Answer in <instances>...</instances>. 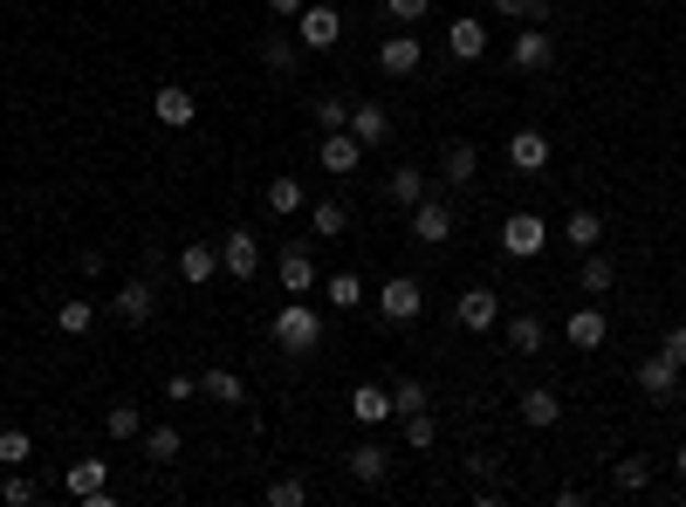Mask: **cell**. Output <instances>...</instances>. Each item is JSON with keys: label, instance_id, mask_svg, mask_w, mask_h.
<instances>
[{"label": "cell", "instance_id": "cell-40", "mask_svg": "<svg viewBox=\"0 0 686 507\" xmlns=\"http://www.w3.org/2000/svg\"><path fill=\"white\" fill-rule=\"evenodd\" d=\"M646 487H652V460H639V452L618 460V494H646Z\"/></svg>", "mask_w": 686, "mask_h": 507}, {"label": "cell", "instance_id": "cell-6", "mask_svg": "<svg viewBox=\"0 0 686 507\" xmlns=\"http://www.w3.org/2000/svg\"><path fill=\"white\" fill-rule=\"evenodd\" d=\"M111 309H117V322L124 329H144L151 316H159V282H144V274H131L117 295H111Z\"/></svg>", "mask_w": 686, "mask_h": 507}, {"label": "cell", "instance_id": "cell-2", "mask_svg": "<svg viewBox=\"0 0 686 507\" xmlns=\"http://www.w3.org/2000/svg\"><path fill=\"white\" fill-rule=\"evenodd\" d=\"M371 302H377V316H385V322L398 329V322H419L426 288H419V274H392L385 288H371Z\"/></svg>", "mask_w": 686, "mask_h": 507}, {"label": "cell", "instance_id": "cell-20", "mask_svg": "<svg viewBox=\"0 0 686 507\" xmlns=\"http://www.w3.org/2000/svg\"><path fill=\"white\" fill-rule=\"evenodd\" d=\"M639 391H646V398H659V404H666V398L679 391V364L666 357V350H652V357L639 364Z\"/></svg>", "mask_w": 686, "mask_h": 507}, {"label": "cell", "instance_id": "cell-16", "mask_svg": "<svg viewBox=\"0 0 686 507\" xmlns=\"http://www.w3.org/2000/svg\"><path fill=\"white\" fill-rule=\"evenodd\" d=\"M350 138H358L364 151H377V144L392 138V110L371 104V96H364V104H350Z\"/></svg>", "mask_w": 686, "mask_h": 507}, {"label": "cell", "instance_id": "cell-25", "mask_svg": "<svg viewBox=\"0 0 686 507\" xmlns=\"http://www.w3.org/2000/svg\"><path fill=\"white\" fill-rule=\"evenodd\" d=\"M426 192H433V186H426V172H419V165H398L392 179H385V199H392L398 213H412V207H419Z\"/></svg>", "mask_w": 686, "mask_h": 507}, {"label": "cell", "instance_id": "cell-50", "mask_svg": "<svg viewBox=\"0 0 686 507\" xmlns=\"http://www.w3.org/2000/svg\"><path fill=\"white\" fill-rule=\"evenodd\" d=\"M673 473H679V480H686V439H679V452H673Z\"/></svg>", "mask_w": 686, "mask_h": 507}, {"label": "cell", "instance_id": "cell-18", "mask_svg": "<svg viewBox=\"0 0 686 507\" xmlns=\"http://www.w3.org/2000/svg\"><path fill=\"white\" fill-rule=\"evenodd\" d=\"M515 404H522V425H536V433H549V425H563V398H556L549 385H528Z\"/></svg>", "mask_w": 686, "mask_h": 507}, {"label": "cell", "instance_id": "cell-23", "mask_svg": "<svg viewBox=\"0 0 686 507\" xmlns=\"http://www.w3.org/2000/svg\"><path fill=\"white\" fill-rule=\"evenodd\" d=\"M350 418L358 425H392V385H358L350 391Z\"/></svg>", "mask_w": 686, "mask_h": 507}, {"label": "cell", "instance_id": "cell-32", "mask_svg": "<svg viewBox=\"0 0 686 507\" xmlns=\"http://www.w3.org/2000/svg\"><path fill=\"white\" fill-rule=\"evenodd\" d=\"M604 240V213H591V207H577L570 220H563V247H577V254H591Z\"/></svg>", "mask_w": 686, "mask_h": 507}, {"label": "cell", "instance_id": "cell-30", "mask_svg": "<svg viewBox=\"0 0 686 507\" xmlns=\"http://www.w3.org/2000/svg\"><path fill=\"white\" fill-rule=\"evenodd\" d=\"M440 172H446V186H474V172H480V151H474L467 138H453V144L440 151Z\"/></svg>", "mask_w": 686, "mask_h": 507}, {"label": "cell", "instance_id": "cell-17", "mask_svg": "<svg viewBox=\"0 0 686 507\" xmlns=\"http://www.w3.org/2000/svg\"><path fill=\"white\" fill-rule=\"evenodd\" d=\"M213 274H220V247H213V240H186V247H179V282H186V288H207Z\"/></svg>", "mask_w": 686, "mask_h": 507}, {"label": "cell", "instance_id": "cell-45", "mask_svg": "<svg viewBox=\"0 0 686 507\" xmlns=\"http://www.w3.org/2000/svg\"><path fill=\"white\" fill-rule=\"evenodd\" d=\"M467 473L480 480V487H501V460L495 452H467Z\"/></svg>", "mask_w": 686, "mask_h": 507}, {"label": "cell", "instance_id": "cell-41", "mask_svg": "<svg viewBox=\"0 0 686 507\" xmlns=\"http://www.w3.org/2000/svg\"><path fill=\"white\" fill-rule=\"evenodd\" d=\"M501 21H549V0H488Z\"/></svg>", "mask_w": 686, "mask_h": 507}, {"label": "cell", "instance_id": "cell-51", "mask_svg": "<svg viewBox=\"0 0 686 507\" xmlns=\"http://www.w3.org/2000/svg\"><path fill=\"white\" fill-rule=\"evenodd\" d=\"M679 391H686V370H679Z\"/></svg>", "mask_w": 686, "mask_h": 507}, {"label": "cell", "instance_id": "cell-22", "mask_svg": "<svg viewBox=\"0 0 686 507\" xmlns=\"http://www.w3.org/2000/svg\"><path fill=\"white\" fill-rule=\"evenodd\" d=\"M275 274H282V295H310V288H316V261H310V247H282Z\"/></svg>", "mask_w": 686, "mask_h": 507}, {"label": "cell", "instance_id": "cell-31", "mask_svg": "<svg viewBox=\"0 0 686 507\" xmlns=\"http://www.w3.org/2000/svg\"><path fill=\"white\" fill-rule=\"evenodd\" d=\"M344 226H350V199L329 192V199H316V207H310V234H316V240H337Z\"/></svg>", "mask_w": 686, "mask_h": 507}, {"label": "cell", "instance_id": "cell-21", "mask_svg": "<svg viewBox=\"0 0 686 507\" xmlns=\"http://www.w3.org/2000/svg\"><path fill=\"white\" fill-rule=\"evenodd\" d=\"M508 350H515V357H543V350H549V322L543 316H508Z\"/></svg>", "mask_w": 686, "mask_h": 507}, {"label": "cell", "instance_id": "cell-46", "mask_svg": "<svg viewBox=\"0 0 686 507\" xmlns=\"http://www.w3.org/2000/svg\"><path fill=\"white\" fill-rule=\"evenodd\" d=\"M199 398V377H165V404H193Z\"/></svg>", "mask_w": 686, "mask_h": 507}, {"label": "cell", "instance_id": "cell-24", "mask_svg": "<svg viewBox=\"0 0 686 507\" xmlns=\"http://www.w3.org/2000/svg\"><path fill=\"white\" fill-rule=\"evenodd\" d=\"M508 165L515 172H543L549 165V138L543 131H508Z\"/></svg>", "mask_w": 686, "mask_h": 507}, {"label": "cell", "instance_id": "cell-8", "mask_svg": "<svg viewBox=\"0 0 686 507\" xmlns=\"http://www.w3.org/2000/svg\"><path fill=\"white\" fill-rule=\"evenodd\" d=\"M412 240H419V247L453 240V199H440V192L419 199V207H412Z\"/></svg>", "mask_w": 686, "mask_h": 507}, {"label": "cell", "instance_id": "cell-33", "mask_svg": "<svg viewBox=\"0 0 686 507\" xmlns=\"http://www.w3.org/2000/svg\"><path fill=\"white\" fill-rule=\"evenodd\" d=\"M56 329H62V337H90V329H96V302L90 295H69L62 309H56Z\"/></svg>", "mask_w": 686, "mask_h": 507}, {"label": "cell", "instance_id": "cell-43", "mask_svg": "<svg viewBox=\"0 0 686 507\" xmlns=\"http://www.w3.org/2000/svg\"><path fill=\"white\" fill-rule=\"evenodd\" d=\"M316 123H323V131H344V123H350V104H344L337 90H323V96H316Z\"/></svg>", "mask_w": 686, "mask_h": 507}, {"label": "cell", "instance_id": "cell-5", "mask_svg": "<svg viewBox=\"0 0 686 507\" xmlns=\"http://www.w3.org/2000/svg\"><path fill=\"white\" fill-rule=\"evenodd\" d=\"M556 62V35H549V21H528V28L515 35V48H508V69H522V75H536Z\"/></svg>", "mask_w": 686, "mask_h": 507}, {"label": "cell", "instance_id": "cell-37", "mask_svg": "<svg viewBox=\"0 0 686 507\" xmlns=\"http://www.w3.org/2000/svg\"><path fill=\"white\" fill-rule=\"evenodd\" d=\"M426 404H433V398H426L419 377H398V385H392V418H412V412H426Z\"/></svg>", "mask_w": 686, "mask_h": 507}, {"label": "cell", "instance_id": "cell-11", "mask_svg": "<svg viewBox=\"0 0 686 507\" xmlns=\"http://www.w3.org/2000/svg\"><path fill=\"white\" fill-rule=\"evenodd\" d=\"M69 500H90V507H111V460H75L69 467Z\"/></svg>", "mask_w": 686, "mask_h": 507}, {"label": "cell", "instance_id": "cell-4", "mask_svg": "<svg viewBox=\"0 0 686 507\" xmlns=\"http://www.w3.org/2000/svg\"><path fill=\"white\" fill-rule=\"evenodd\" d=\"M295 42L316 48V56H323V48H337V42H344V14L329 8V0H310V8L295 14Z\"/></svg>", "mask_w": 686, "mask_h": 507}, {"label": "cell", "instance_id": "cell-42", "mask_svg": "<svg viewBox=\"0 0 686 507\" xmlns=\"http://www.w3.org/2000/svg\"><path fill=\"white\" fill-rule=\"evenodd\" d=\"M433 439H440V418H433V412H412V418H405V446H412V452H426Z\"/></svg>", "mask_w": 686, "mask_h": 507}, {"label": "cell", "instance_id": "cell-15", "mask_svg": "<svg viewBox=\"0 0 686 507\" xmlns=\"http://www.w3.org/2000/svg\"><path fill=\"white\" fill-rule=\"evenodd\" d=\"M604 337H612V322H604L597 302H583L577 316H563V343H570V350H597Z\"/></svg>", "mask_w": 686, "mask_h": 507}, {"label": "cell", "instance_id": "cell-9", "mask_svg": "<svg viewBox=\"0 0 686 507\" xmlns=\"http://www.w3.org/2000/svg\"><path fill=\"white\" fill-rule=\"evenodd\" d=\"M316 165L329 172V179H350V172L364 165V144L350 138V123H344V131H323V144H316Z\"/></svg>", "mask_w": 686, "mask_h": 507}, {"label": "cell", "instance_id": "cell-38", "mask_svg": "<svg viewBox=\"0 0 686 507\" xmlns=\"http://www.w3.org/2000/svg\"><path fill=\"white\" fill-rule=\"evenodd\" d=\"M35 460V439L21 425H0V467H28Z\"/></svg>", "mask_w": 686, "mask_h": 507}, {"label": "cell", "instance_id": "cell-39", "mask_svg": "<svg viewBox=\"0 0 686 507\" xmlns=\"http://www.w3.org/2000/svg\"><path fill=\"white\" fill-rule=\"evenodd\" d=\"M35 494H42L35 480L21 473V467H8V480H0V500H8V507H35Z\"/></svg>", "mask_w": 686, "mask_h": 507}, {"label": "cell", "instance_id": "cell-10", "mask_svg": "<svg viewBox=\"0 0 686 507\" xmlns=\"http://www.w3.org/2000/svg\"><path fill=\"white\" fill-rule=\"evenodd\" d=\"M392 460H398V452H385L377 439H364V446L344 452V473L358 480V487H385V480H392Z\"/></svg>", "mask_w": 686, "mask_h": 507}, {"label": "cell", "instance_id": "cell-49", "mask_svg": "<svg viewBox=\"0 0 686 507\" xmlns=\"http://www.w3.org/2000/svg\"><path fill=\"white\" fill-rule=\"evenodd\" d=\"M268 8H275V14H282V21H295L302 8H310V0H268Z\"/></svg>", "mask_w": 686, "mask_h": 507}, {"label": "cell", "instance_id": "cell-1", "mask_svg": "<svg viewBox=\"0 0 686 507\" xmlns=\"http://www.w3.org/2000/svg\"><path fill=\"white\" fill-rule=\"evenodd\" d=\"M268 329H275V343H282L289 357H310V350L323 343V316H316L302 295H289L282 309H275V322H268Z\"/></svg>", "mask_w": 686, "mask_h": 507}, {"label": "cell", "instance_id": "cell-44", "mask_svg": "<svg viewBox=\"0 0 686 507\" xmlns=\"http://www.w3.org/2000/svg\"><path fill=\"white\" fill-rule=\"evenodd\" d=\"M268 500L275 507H302V500H310V487H302L295 473H282V480H268Z\"/></svg>", "mask_w": 686, "mask_h": 507}, {"label": "cell", "instance_id": "cell-7", "mask_svg": "<svg viewBox=\"0 0 686 507\" xmlns=\"http://www.w3.org/2000/svg\"><path fill=\"white\" fill-rule=\"evenodd\" d=\"M220 274H234V282H254V274H261V234L234 226V234L220 240Z\"/></svg>", "mask_w": 686, "mask_h": 507}, {"label": "cell", "instance_id": "cell-47", "mask_svg": "<svg viewBox=\"0 0 686 507\" xmlns=\"http://www.w3.org/2000/svg\"><path fill=\"white\" fill-rule=\"evenodd\" d=\"M426 8H433V0H385L392 21H426Z\"/></svg>", "mask_w": 686, "mask_h": 507}, {"label": "cell", "instance_id": "cell-26", "mask_svg": "<svg viewBox=\"0 0 686 507\" xmlns=\"http://www.w3.org/2000/svg\"><path fill=\"white\" fill-rule=\"evenodd\" d=\"M261 199H268V213H275V220H289V213L310 207V186H302L295 172H282V179H268V192H261Z\"/></svg>", "mask_w": 686, "mask_h": 507}, {"label": "cell", "instance_id": "cell-3", "mask_svg": "<svg viewBox=\"0 0 686 507\" xmlns=\"http://www.w3.org/2000/svg\"><path fill=\"white\" fill-rule=\"evenodd\" d=\"M543 247H549V220L543 213H508L501 220V254L508 261H536Z\"/></svg>", "mask_w": 686, "mask_h": 507}, {"label": "cell", "instance_id": "cell-29", "mask_svg": "<svg viewBox=\"0 0 686 507\" xmlns=\"http://www.w3.org/2000/svg\"><path fill=\"white\" fill-rule=\"evenodd\" d=\"M261 62H268L275 75H295V62H302V42H295L289 28H268V35H261Z\"/></svg>", "mask_w": 686, "mask_h": 507}, {"label": "cell", "instance_id": "cell-35", "mask_svg": "<svg viewBox=\"0 0 686 507\" xmlns=\"http://www.w3.org/2000/svg\"><path fill=\"white\" fill-rule=\"evenodd\" d=\"M104 433H111V439H144V412H138L131 398L111 404V412H104Z\"/></svg>", "mask_w": 686, "mask_h": 507}, {"label": "cell", "instance_id": "cell-28", "mask_svg": "<svg viewBox=\"0 0 686 507\" xmlns=\"http://www.w3.org/2000/svg\"><path fill=\"white\" fill-rule=\"evenodd\" d=\"M323 302L350 316V309H364V302H371V288H364V274H350V268H344V274H329V282H323Z\"/></svg>", "mask_w": 686, "mask_h": 507}, {"label": "cell", "instance_id": "cell-36", "mask_svg": "<svg viewBox=\"0 0 686 507\" xmlns=\"http://www.w3.org/2000/svg\"><path fill=\"white\" fill-rule=\"evenodd\" d=\"M199 391H207L213 404H241V398H247V385H241V377H234V370H220V364H213L207 377H199Z\"/></svg>", "mask_w": 686, "mask_h": 507}, {"label": "cell", "instance_id": "cell-19", "mask_svg": "<svg viewBox=\"0 0 686 507\" xmlns=\"http://www.w3.org/2000/svg\"><path fill=\"white\" fill-rule=\"evenodd\" d=\"M446 56L453 62H480V56H488V21H453V28H446Z\"/></svg>", "mask_w": 686, "mask_h": 507}, {"label": "cell", "instance_id": "cell-34", "mask_svg": "<svg viewBox=\"0 0 686 507\" xmlns=\"http://www.w3.org/2000/svg\"><path fill=\"white\" fill-rule=\"evenodd\" d=\"M144 460H151V467H172V460H179V425H144Z\"/></svg>", "mask_w": 686, "mask_h": 507}, {"label": "cell", "instance_id": "cell-27", "mask_svg": "<svg viewBox=\"0 0 686 507\" xmlns=\"http://www.w3.org/2000/svg\"><path fill=\"white\" fill-rule=\"evenodd\" d=\"M577 288H583V295H612V288H618V261L591 247V254H583V268H577Z\"/></svg>", "mask_w": 686, "mask_h": 507}, {"label": "cell", "instance_id": "cell-12", "mask_svg": "<svg viewBox=\"0 0 686 507\" xmlns=\"http://www.w3.org/2000/svg\"><path fill=\"white\" fill-rule=\"evenodd\" d=\"M151 117L165 123V131H193V117H199V96L186 83H165L159 96H151Z\"/></svg>", "mask_w": 686, "mask_h": 507}, {"label": "cell", "instance_id": "cell-48", "mask_svg": "<svg viewBox=\"0 0 686 507\" xmlns=\"http://www.w3.org/2000/svg\"><path fill=\"white\" fill-rule=\"evenodd\" d=\"M659 350H666V357L686 370V322H673V329H666V343H659Z\"/></svg>", "mask_w": 686, "mask_h": 507}, {"label": "cell", "instance_id": "cell-13", "mask_svg": "<svg viewBox=\"0 0 686 507\" xmlns=\"http://www.w3.org/2000/svg\"><path fill=\"white\" fill-rule=\"evenodd\" d=\"M419 62H426V48H419L412 28H398V35L377 42V69H385V75H419Z\"/></svg>", "mask_w": 686, "mask_h": 507}, {"label": "cell", "instance_id": "cell-14", "mask_svg": "<svg viewBox=\"0 0 686 507\" xmlns=\"http://www.w3.org/2000/svg\"><path fill=\"white\" fill-rule=\"evenodd\" d=\"M453 316H461V329H474V337H488V329L501 322V295H495V288H467L461 302H453Z\"/></svg>", "mask_w": 686, "mask_h": 507}]
</instances>
